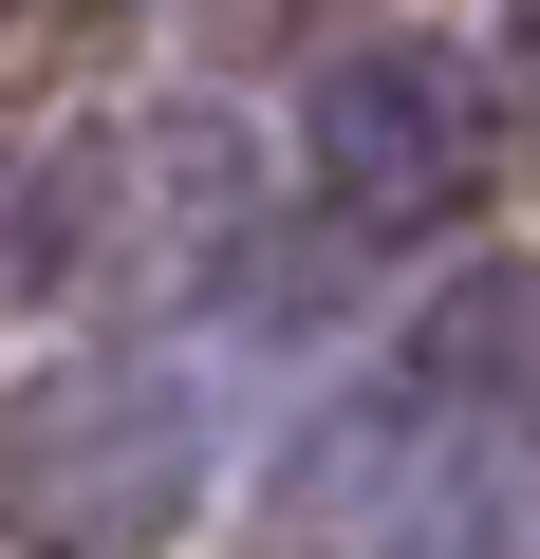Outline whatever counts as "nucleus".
Here are the masks:
<instances>
[{
	"instance_id": "1",
	"label": "nucleus",
	"mask_w": 540,
	"mask_h": 559,
	"mask_svg": "<svg viewBox=\"0 0 540 559\" xmlns=\"http://www.w3.org/2000/svg\"><path fill=\"white\" fill-rule=\"evenodd\" d=\"M187 503H205V411H187V373H149V355H57V373L0 392V522H20V540L131 559V540H168Z\"/></svg>"
},
{
	"instance_id": "2",
	"label": "nucleus",
	"mask_w": 540,
	"mask_h": 559,
	"mask_svg": "<svg viewBox=\"0 0 540 559\" xmlns=\"http://www.w3.org/2000/svg\"><path fill=\"white\" fill-rule=\"evenodd\" d=\"M429 522H447V429L392 392V411H355V429H317L280 466L261 559H429Z\"/></svg>"
},
{
	"instance_id": "3",
	"label": "nucleus",
	"mask_w": 540,
	"mask_h": 559,
	"mask_svg": "<svg viewBox=\"0 0 540 559\" xmlns=\"http://www.w3.org/2000/svg\"><path fill=\"white\" fill-rule=\"evenodd\" d=\"M317 168H336L355 224H429V205L466 187V75H447L429 38L336 57V75H317Z\"/></svg>"
},
{
	"instance_id": "4",
	"label": "nucleus",
	"mask_w": 540,
	"mask_h": 559,
	"mask_svg": "<svg viewBox=\"0 0 540 559\" xmlns=\"http://www.w3.org/2000/svg\"><path fill=\"white\" fill-rule=\"evenodd\" d=\"M447 448H540V280L521 261H484V280H447V299L410 318V373H392Z\"/></svg>"
}]
</instances>
